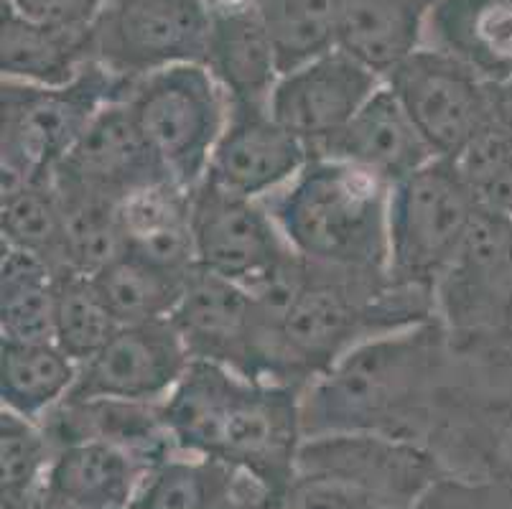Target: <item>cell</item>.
Wrapping results in <instances>:
<instances>
[{
	"label": "cell",
	"mask_w": 512,
	"mask_h": 509,
	"mask_svg": "<svg viewBox=\"0 0 512 509\" xmlns=\"http://www.w3.org/2000/svg\"><path fill=\"white\" fill-rule=\"evenodd\" d=\"M164 420L184 454L220 461L278 494L296 479L304 446L296 387L192 362L166 398Z\"/></svg>",
	"instance_id": "cell-1"
},
{
	"label": "cell",
	"mask_w": 512,
	"mask_h": 509,
	"mask_svg": "<svg viewBox=\"0 0 512 509\" xmlns=\"http://www.w3.org/2000/svg\"><path fill=\"white\" fill-rule=\"evenodd\" d=\"M304 263L301 288L273 344L268 382L304 392L360 344L436 316L434 291L400 286L388 273Z\"/></svg>",
	"instance_id": "cell-2"
},
{
	"label": "cell",
	"mask_w": 512,
	"mask_h": 509,
	"mask_svg": "<svg viewBox=\"0 0 512 509\" xmlns=\"http://www.w3.org/2000/svg\"><path fill=\"white\" fill-rule=\"evenodd\" d=\"M393 186L334 158H309L281 191L263 199L288 247L334 268L388 273V212Z\"/></svg>",
	"instance_id": "cell-3"
},
{
	"label": "cell",
	"mask_w": 512,
	"mask_h": 509,
	"mask_svg": "<svg viewBox=\"0 0 512 509\" xmlns=\"http://www.w3.org/2000/svg\"><path fill=\"white\" fill-rule=\"evenodd\" d=\"M130 79L115 77L92 59L64 87L3 79L0 84V174L3 191L51 181L97 112L125 100Z\"/></svg>",
	"instance_id": "cell-4"
},
{
	"label": "cell",
	"mask_w": 512,
	"mask_h": 509,
	"mask_svg": "<svg viewBox=\"0 0 512 509\" xmlns=\"http://www.w3.org/2000/svg\"><path fill=\"white\" fill-rule=\"evenodd\" d=\"M479 199L451 158H434L390 191L388 275L434 291L464 245Z\"/></svg>",
	"instance_id": "cell-5"
},
{
	"label": "cell",
	"mask_w": 512,
	"mask_h": 509,
	"mask_svg": "<svg viewBox=\"0 0 512 509\" xmlns=\"http://www.w3.org/2000/svg\"><path fill=\"white\" fill-rule=\"evenodd\" d=\"M130 112L176 184L194 189L207 176L227 123L225 92L204 64H179L136 79Z\"/></svg>",
	"instance_id": "cell-6"
},
{
	"label": "cell",
	"mask_w": 512,
	"mask_h": 509,
	"mask_svg": "<svg viewBox=\"0 0 512 509\" xmlns=\"http://www.w3.org/2000/svg\"><path fill=\"white\" fill-rule=\"evenodd\" d=\"M212 13L202 0H105L90 26L92 59L115 77L204 64Z\"/></svg>",
	"instance_id": "cell-7"
},
{
	"label": "cell",
	"mask_w": 512,
	"mask_h": 509,
	"mask_svg": "<svg viewBox=\"0 0 512 509\" xmlns=\"http://www.w3.org/2000/svg\"><path fill=\"white\" fill-rule=\"evenodd\" d=\"M296 476L342 484L372 509H416L446 471L408 441L380 433H327L304 438Z\"/></svg>",
	"instance_id": "cell-8"
},
{
	"label": "cell",
	"mask_w": 512,
	"mask_h": 509,
	"mask_svg": "<svg viewBox=\"0 0 512 509\" xmlns=\"http://www.w3.org/2000/svg\"><path fill=\"white\" fill-rule=\"evenodd\" d=\"M436 319L454 336L512 334V217L479 207L434 288Z\"/></svg>",
	"instance_id": "cell-9"
},
{
	"label": "cell",
	"mask_w": 512,
	"mask_h": 509,
	"mask_svg": "<svg viewBox=\"0 0 512 509\" xmlns=\"http://www.w3.org/2000/svg\"><path fill=\"white\" fill-rule=\"evenodd\" d=\"M436 158L467 148L495 107V90L446 51L421 46L385 77Z\"/></svg>",
	"instance_id": "cell-10"
},
{
	"label": "cell",
	"mask_w": 512,
	"mask_h": 509,
	"mask_svg": "<svg viewBox=\"0 0 512 509\" xmlns=\"http://www.w3.org/2000/svg\"><path fill=\"white\" fill-rule=\"evenodd\" d=\"M194 260L199 270L253 288L291 255L263 202L202 179L192 189Z\"/></svg>",
	"instance_id": "cell-11"
},
{
	"label": "cell",
	"mask_w": 512,
	"mask_h": 509,
	"mask_svg": "<svg viewBox=\"0 0 512 509\" xmlns=\"http://www.w3.org/2000/svg\"><path fill=\"white\" fill-rule=\"evenodd\" d=\"M192 357L171 319L118 326L110 342L79 364L72 398H113L130 403H166Z\"/></svg>",
	"instance_id": "cell-12"
},
{
	"label": "cell",
	"mask_w": 512,
	"mask_h": 509,
	"mask_svg": "<svg viewBox=\"0 0 512 509\" xmlns=\"http://www.w3.org/2000/svg\"><path fill=\"white\" fill-rule=\"evenodd\" d=\"M385 79L370 67L334 49L278 79L271 112L309 151V158L332 140Z\"/></svg>",
	"instance_id": "cell-13"
},
{
	"label": "cell",
	"mask_w": 512,
	"mask_h": 509,
	"mask_svg": "<svg viewBox=\"0 0 512 509\" xmlns=\"http://www.w3.org/2000/svg\"><path fill=\"white\" fill-rule=\"evenodd\" d=\"M171 324L192 362H212L260 380L258 316L253 293L222 275L194 268Z\"/></svg>",
	"instance_id": "cell-14"
},
{
	"label": "cell",
	"mask_w": 512,
	"mask_h": 509,
	"mask_svg": "<svg viewBox=\"0 0 512 509\" xmlns=\"http://www.w3.org/2000/svg\"><path fill=\"white\" fill-rule=\"evenodd\" d=\"M306 163V146L278 123L271 105L230 102L225 130L204 179L230 194L263 202L281 191Z\"/></svg>",
	"instance_id": "cell-15"
},
{
	"label": "cell",
	"mask_w": 512,
	"mask_h": 509,
	"mask_svg": "<svg viewBox=\"0 0 512 509\" xmlns=\"http://www.w3.org/2000/svg\"><path fill=\"white\" fill-rule=\"evenodd\" d=\"M54 176L87 186L115 202L153 181L171 179L125 100L110 102L97 112Z\"/></svg>",
	"instance_id": "cell-16"
},
{
	"label": "cell",
	"mask_w": 512,
	"mask_h": 509,
	"mask_svg": "<svg viewBox=\"0 0 512 509\" xmlns=\"http://www.w3.org/2000/svg\"><path fill=\"white\" fill-rule=\"evenodd\" d=\"M54 451L82 441H105L156 469L179 454L164 420V403H130L113 398H72L39 420Z\"/></svg>",
	"instance_id": "cell-17"
},
{
	"label": "cell",
	"mask_w": 512,
	"mask_h": 509,
	"mask_svg": "<svg viewBox=\"0 0 512 509\" xmlns=\"http://www.w3.org/2000/svg\"><path fill=\"white\" fill-rule=\"evenodd\" d=\"M311 158L352 163L395 186L436 156L413 125L406 107L400 105L395 92L383 82L355 118Z\"/></svg>",
	"instance_id": "cell-18"
},
{
	"label": "cell",
	"mask_w": 512,
	"mask_h": 509,
	"mask_svg": "<svg viewBox=\"0 0 512 509\" xmlns=\"http://www.w3.org/2000/svg\"><path fill=\"white\" fill-rule=\"evenodd\" d=\"M143 461L105 441L59 448L44 482L46 507L133 509L146 476Z\"/></svg>",
	"instance_id": "cell-19"
},
{
	"label": "cell",
	"mask_w": 512,
	"mask_h": 509,
	"mask_svg": "<svg viewBox=\"0 0 512 509\" xmlns=\"http://www.w3.org/2000/svg\"><path fill=\"white\" fill-rule=\"evenodd\" d=\"M423 46L446 51L490 87L512 82V0H436Z\"/></svg>",
	"instance_id": "cell-20"
},
{
	"label": "cell",
	"mask_w": 512,
	"mask_h": 509,
	"mask_svg": "<svg viewBox=\"0 0 512 509\" xmlns=\"http://www.w3.org/2000/svg\"><path fill=\"white\" fill-rule=\"evenodd\" d=\"M118 217L128 252L179 273H192L197 268L192 189L176 184L174 179L153 181L120 199Z\"/></svg>",
	"instance_id": "cell-21"
},
{
	"label": "cell",
	"mask_w": 512,
	"mask_h": 509,
	"mask_svg": "<svg viewBox=\"0 0 512 509\" xmlns=\"http://www.w3.org/2000/svg\"><path fill=\"white\" fill-rule=\"evenodd\" d=\"M204 67L212 72L227 102L268 105L281 74L276 46L258 6L212 16Z\"/></svg>",
	"instance_id": "cell-22"
},
{
	"label": "cell",
	"mask_w": 512,
	"mask_h": 509,
	"mask_svg": "<svg viewBox=\"0 0 512 509\" xmlns=\"http://www.w3.org/2000/svg\"><path fill=\"white\" fill-rule=\"evenodd\" d=\"M92 62L90 26H46L21 16L3 0L0 21V67L3 79L64 87Z\"/></svg>",
	"instance_id": "cell-23"
},
{
	"label": "cell",
	"mask_w": 512,
	"mask_h": 509,
	"mask_svg": "<svg viewBox=\"0 0 512 509\" xmlns=\"http://www.w3.org/2000/svg\"><path fill=\"white\" fill-rule=\"evenodd\" d=\"M436 0H344L339 49L388 77L423 46Z\"/></svg>",
	"instance_id": "cell-24"
},
{
	"label": "cell",
	"mask_w": 512,
	"mask_h": 509,
	"mask_svg": "<svg viewBox=\"0 0 512 509\" xmlns=\"http://www.w3.org/2000/svg\"><path fill=\"white\" fill-rule=\"evenodd\" d=\"M79 364L54 342L0 344V400L3 410L44 420L72 395Z\"/></svg>",
	"instance_id": "cell-25"
},
{
	"label": "cell",
	"mask_w": 512,
	"mask_h": 509,
	"mask_svg": "<svg viewBox=\"0 0 512 509\" xmlns=\"http://www.w3.org/2000/svg\"><path fill=\"white\" fill-rule=\"evenodd\" d=\"M245 482L220 461L179 451L151 469L133 509H235Z\"/></svg>",
	"instance_id": "cell-26"
},
{
	"label": "cell",
	"mask_w": 512,
	"mask_h": 509,
	"mask_svg": "<svg viewBox=\"0 0 512 509\" xmlns=\"http://www.w3.org/2000/svg\"><path fill=\"white\" fill-rule=\"evenodd\" d=\"M192 273H179L125 250L95 273L97 288L120 326L171 319Z\"/></svg>",
	"instance_id": "cell-27"
},
{
	"label": "cell",
	"mask_w": 512,
	"mask_h": 509,
	"mask_svg": "<svg viewBox=\"0 0 512 509\" xmlns=\"http://www.w3.org/2000/svg\"><path fill=\"white\" fill-rule=\"evenodd\" d=\"M54 275L36 255L3 245L0 336L6 342H54Z\"/></svg>",
	"instance_id": "cell-28"
},
{
	"label": "cell",
	"mask_w": 512,
	"mask_h": 509,
	"mask_svg": "<svg viewBox=\"0 0 512 509\" xmlns=\"http://www.w3.org/2000/svg\"><path fill=\"white\" fill-rule=\"evenodd\" d=\"M51 184L62 204L69 268L87 275L100 273L125 252L120 202L62 176H51Z\"/></svg>",
	"instance_id": "cell-29"
},
{
	"label": "cell",
	"mask_w": 512,
	"mask_h": 509,
	"mask_svg": "<svg viewBox=\"0 0 512 509\" xmlns=\"http://www.w3.org/2000/svg\"><path fill=\"white\" fill-rule=\"evenodd\" d=\"M281 74L339 49L344 0H258Z\"/></svg>",
	"instance_id": "cell-30"
},
{
	"label": "cell",
	"mask_w": 512,
	"mask_h": 509,
	"mask_svg": "<svg viewBox=\"0 0 512 509\" xmlns=\"http://www.w3.org/2000/svg\"><path fill=\"white\" fill-rule=\"evenodd\" d=\"M0 214L3 245L36 255L54 273L69 268L62 204L51 181H36L3 191Z\"/></svg>",
	"instance_id": "cell-31"
},
{
	"label": "cell",
	"mask_w": 512,
	"mask_h": 509,
	"mask_svg": "<svg viewBox=\"0 0 512 509\" xmlns=\"http://www.w3.org/2000/svg\"><path fill=\"white\" fill-rule=\"evenodd\" d=\"M118 326L92 275L72 268L54 275V344L74 362L95 357Z\"/></svg>",
	"instance_id": "cell-32"
},
{
	"label": "cell",
	"mask_w": 512,
	"mask_h": 509,
	"mask_svg": "<svg viewBox=\"0 0 512 509\" xmlns=\"http://www.w3.org/2000/svg\"><path fill=\"white\" fill-rule=\"evenodd\" d=\"M479 204L512 214V107L495 90V107L454 158Z\"/></svg>",
	"instance_id": "cell-33"
},
{
	"label": "cell",
	"mask_w": 512,
	"mask_h": 509,
	"mask_svg": "<svg viewBox=\"0 0 512 509\" xmlns=\"http://www.w3.org/2000/svg\"><path fill=\"white\" fill-rule=\"evenodd\" d=\"M54 446L41 423L0 410V466L3 509L31 507L44 497V482L54 461Z\"/></svg>",
	"instance_id": "cell-34"
},
{
	"label": "cell",
	"mask_w": 512,
	"mask_h": 509,
	"mask_svg": "<svg viewBox=\"0 0 512 509\" xmlns=\"http://www.w3.org/2000/svg\"><path fill=\"white\" fill-rule=\"evenodd\" d=\"M416 509H512V476H444L418 502Z\"/></svg>",
	"instance_id": "cell-35"
},
{
	"label": "cell",
	"mask_w": 512,
	"mask_h": 509,
	"mask_svg": "<svg viewBox=\"0 0 512 509\" xmlns=\"http://www.w3.org/2000/svg\"><path fill=\"white\" fill-rule=\"evenodd\" d=\"M235 509H293V504L288 499V494L271 492V489H265L263 484H258L248 476V482H245V489H242Z\"/></svg>",
	"instance_id": "cell-36"
},
{
	"label": "cell",
	"mask_w": 512,
	"mask_h": 509,
	"mask_svg": "<svg viewBox=\"0 0 512 509\" xmlns=\"http://www.w3.org/2000/svg\"><path fill=\"white\" fill-rule=\"evenodd\" d=\"M212 16H225V13H240L258 6V0H202Z\"/></svg>",
	"instance_id": "cell-37"
},
{
	"label": "cell",
	"mask_w": 512,
	"mask_h": 509,
	"mask_svg": "<svg viewBox=\"0 0 512 509\" xmlns=\"http://www.w3.org/2000/svg\"><path fill=\"white\" fill-rule=\"evenodd\" d=\"M497 92H500L502 100H505L507 105L512 107V82H510V84H505V87H497Z\"/></svg>",
	"instance_id": "cell-38"
},
{
	"label": "cell",
	"mask_w": 512,
	"mask_h": 509,
	"mask_svg": "<svg viewBox=\"0 0 512 509\" xmlns=\"http://www.w3.org/2000/svg\"><path fill=\"white\" fill-rule=\"evenodd\" d=\"M46 509H77V507H46Z\"/></svg>",
	"instance_id": "cell-39"
},
{
	"label": "cell",
	"mask_w": 512,
	"mask_h": 509,
	"mask_svg": "<svg viewBox=\"0 0 512 509\" xmlns=\"http://www.w3.org/2000/svg\"><path fill=\"white\" fill-rule=\"evenodd\" d=\"M510 217H512V214H510Z\"/></svg>",
	"instance_id": "cell-40"
}]
</instances>
